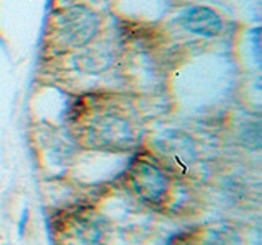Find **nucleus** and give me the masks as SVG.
Masks as SVG:
<instances>
[{
    "label": "nucleus",
    "instance_id": "nucleus-2",
    "mask_svg": "<svg viewBox=\"0 0 262 245\" xmlns=\"http://www.w3.org/2000/svg\"><path fill=\"white\" fill-rule=\"evenodd\" d=\"M54 31L64 47H85L97 35L98 18L87 7L72 5L57 13Z\"/></svg>",
    "mask_w": 262,
    "mask_h": 245
},
{
    "label": "nucleus",
    "instance_id": "nucleus-8",
    "mask_svg": "<svg viewBox=\"0 0 262 245\" xmlns=\"http://www.w3.org/2000/svg\"><path fill=\"white\" fill-rule=\"evenodd\" d=\"M172 245H192V243L188 242L185 237H182V239H176L174 242H172Z\"/></svg>",
    "mask_w": 262,
    "mask_h": 245
},
{
    "label": "nucleus",
    "instance_id": "nucleus-7",
    "mask_svg": "<svg viewBox=\"0 0 262 245\" xmlns=\"http://www.w3.org/2000/svg\"><path fill=\"white\" fill-rule=\"evenodd\" d=\"M205 245H241V240L231 227H216L210 231V237Z\"/></svg>",
    "mask_w": 262,
    "mask_h": 245
},
{
    "label": "nucleus",
    "instance_id": "nucleus-3",
    "mask_svg": "<svg viewBox=\"0 0 262 245\" xmlns=\"http://www.w3.org/2000/svg\"><path fill=\"white\" fill-rule=\"evenodd\" d=\"M129 183L133 191L146 203H161L167 193V178L146 159H136L129 167Z\"/></svg>",
    "mask_w": 262,
    "mask_h": 245
},
{
    "label": "nucleus",
    "instance_id": "nucleus-5",
    "mask_svg": "<svg viewBox=\"0 0 262 245\" xmlns=\"http://www.w3.org/2000/svg\"><path fill=\"white\" fill-rule=\"evenodd\" d=\"M76 67L87 74H100L106 70L113 62V53L108 46L105 44H95L82 49L76 56Z\"/></svg>",
    "mask_w": 262,
    "mask_h": 245
},
{
    "label": "nucleus",
    "instance_id": "nucleus-1",
    "mask_svg": "<svg viewBox=\"0 0 262 245\" xmlns=\"http://www.w3.org/2000/svg\"><path fill=\"white\" fill-rule=\"evenodd\" d=\"M87 141L102 151H128L136 144V133L128 118L117 113H105L90 122Z\"/></svg>",
    "mask_w": 262,
    "mask_h": 245
},
{
    "label": "nucleus",
    "instance_id": "nucleus-4",
    "mask_svg": "<svg viewBox=\"0 0 262 245\" xmlns=\"http://www.w3.org/2000/svg\"><path fill=\"white\" fill-rule=\"evenodd\" d=\"M180 23L185 30L199 36H216L223 30V23L216 12L207 7H192L180 15Z\"/></svg>",
    "mask_w": 262,
    "mask_h": 245
},
{
    "label": "nucleus",
    "instance_id": "nucleus-6",
    "mask_svg": "<svg viewBox=\"0 0 262 245\" xmlns=\"http://www.w3.org/2000/svg\"><path fill=\"white\" fill-rule=\"evenodd\" d=\"M77 235L84 245H105L110 237V227L98 216H82L77 219Z\"/></svg>",
    "mask_w": 262,
    "mask_h": 245
}]
</instances>
